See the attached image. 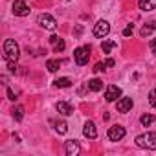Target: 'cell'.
Instances as JSON below:
<instances>
[{
    "mask_svg": "<svg viewBox=\"0 0 156 156\" xmlns=\"http://www.w3.org/2000/svg\"><path fill=\"white\" fill-rule=\"evenodd\" d=\"M136 145L141 149H149V151H156V132H145L140 134L136 138Z\"/></svg>",
    "mask_w": 156,
    "mask_h": 156,
    "instance_id": "cell-1",
    "label": "cell"
},
{
    "mask_svg": "<svg viewBox=\"0 0 156 156\" xmlns=\"http://www.w3.org/2000/svg\"><path fill=\"white\" fill-rule=\"evenodd\" d=\"M53 85L57 88H68V87H72V79L70 77H59V79L53 81Z\"/></svg>",
    "mask_w": 156,
    "mask_h": 156,
    "instance_id": "cell-17",
    "label": "cell"
},
{
    "mask_svg": "<svg viewBox=\"0 0 156 156\" xmlns=\"http://www.w3.org/2000/svg\"><path fill=\"white\" fill-rule=\"evenodd\" d=\"M50 42L53 44V50H55L57 53H61V51H64V48H66V44H64V41H62V39H59L57 35H51V37H50Z\"/></svg>",
    "mask_w": 156,
    "mask_h": 156,
    "instance_id": "cell-13",
    "label": "cell"
},
{
    "mask_svg": "<svg viewBox=\"0 0 156 156\" xmlns=\"http://www.w3.org/2000/svg\"><path fill=\"white\" fill-rule=\"evenodd\" d=\"M132 105H134L132 98H121V99H118V112L127 114V112H130Z\"/></svg>",
    "mask_w": 156,
    "mask_h": 156,
    "instance_id": "cell-10",
    "label": "cell"
},
{
    "mask_svg": "<svg viewBox=\"0 0 156 156\" xmlns=\"http://www.w3.org/2000/svg\"><path fill=\"white\" fill-rule=\"evenodd\" d=\"M8 70H9V73H15L17 72V61H8Z\"/></svg>",
    "mask_w": 156,
    "mask_h": 156,
    "instance_id": "cell-24",
    "label": "cell"
},
{
    "mask_svg": "<svg viewBox=\"0 0 156 156\" xmlns=\"http://www.w3.org/2000/svg\"><path fill=\"white\" fill-rule=\"evenodd\" d=\"M19 55H20L19 44H17L13 39H6V41H4V59H6V61H17Z\"/></svg>",
    "mask_w": 156,
    "mask_h": 156,
    "instance_id": "cell-2",
    "label": "cell"
},
{
    "mask_svg": "<svg viewBox=\"0 0 156 156\" xmlns=\"http://www.w3.org/2000/svg\"><path fill=\"white\" fill-rule=\"evenodd\" d=\"M8 99H11V101H15V99H17V96H15V92H13L11 88H8Z\"/></svg>",
    "mask_w": 156,
    "mask_h": 156,
    "instance_id": "cell-28",
    "label": "cell"
},
{
    "mask_svg": "<svg viewBox=\"0 0 156 156\" xmlns=\"http://www.w3.org/2000/svg\"><path fill=\"white\" fill-rule=\"evenodd\" d=\"M87 87H88V90H92V92H99V90H103V81L98 79V77H94V79H90V81L87 83Z\"/></svg>",
    "mask_w": 156,
    "mask_h": 156,
    "instance_id": "cell-15",
    "label": "cell"
},
{
    "mask_svg": "<svg viewBox=\"0 0 156 156\" xmlns=\"http://www.w3.org/2000/svg\"><path fill=\"white\" fill-rule=\"evenodd\" d=\"M37 24L42 26V28H46V30H51V31L57 28V20H55L51 15H48V13H41V15L37 17Z\"/></svg>",
    "mask_w": 156,
    "mask_h": 156,
    "instance_id": "cell-4",
    "label": "cell"
},
{
    "mask_svg": "<svg viewBox=\"0 0 156 156\" xmlns=\"http://www.w3.org/2000/svg\"><path fill=\"white\" fill-rule=\"evenodd\" d=\"M125 127H121V125H112L110 129H108V140L110 141H119V140H123L125 138Z\"/></svg>",
    "mask_w": 156,
    "mask_h": 156,
    "instance_id": "cell-5",
    "label": "cell"
},
{
    "mask_svg": "<svg viewBox=\"0 0 156 156\" xmlns=\"http://www.w3.org/2000/svg\"><path fill=\"white\" fill-rule=\"evenodd\" d=\"M108 31H110V24H108L107 20H99V22L94 26V35H96V37H99V39L107 37V35H108Z\"/></svg>",
    "mask_w": 156,
    "mask_h": 156,
    "instance_id": "cell-7",
    "label": "cell"
},
{
    "mask_svg": "<svg viewBox=\"0 0 156 156\" xmlns=\"http://www.w3.org/2000/svg\"><path fill=\"white\" fill-rule=\"evenodd\" d=\"M83 134H85L88 140H96V138H98V130H96V125H94V121H87V123H85Z\"/></svg>",
    "mask_w": 156,
    "mask_h": 156,
    "instance_id": "cell-11",
    "label": "cell"
},
{
    "mask_svg": "<svg viewBox=\"0 0 156 156\" xmlns=\"http://www.w3.org/2000/svg\"><path fill=\"white\" fill-rule=\"evenodd\" d=\"M132 33H134V26H132V24H129V26L123 30V35H125V37H130Z\"/></svg>",
    "mask_w": 156,
    "mask_h": 156,
    "instance_id": "cell-25",
    "label": "cell"
},
{
    "mask_svg": "<svg viewBox=\"0 0 156 156\" xmlns=\"http://www.w3.org/2000/svg\"><path fill=\"white\" fill-rule=\"evenodd\" d=\"M51 123L55 125V132H59V134H66V130H68L66 121H51Z\"/></svg>",
    "mask_w": 156,
    "mask_h": 156,
    "instance_id": "cell-20",
    "label": "cell"
},
{
    "mask_svg": "<svg viewBox=\"0 0 156 156\" xmlns=\"http://www.w3.org/2000/svg\"><path fill=\"white\" fill-rule=\"evenodd\" d=\"M140 123H141L143 127H149V125L154 123V116H152V114H143V116L140 118Z\"/></svg>",
    "mask_w": 156,
    "mask_h": 156,
    "instance_id": "cell-22",
    "label": "cell"
},
{
    "mask_svg": "<svg viewBox=\"0 0 156 156\" xmlns=\"http://www.w3.org/2000/svg\"><path fill=\"white\" fill-rule=\"evenodd\" d=\"M105 64H107V66H114V64H116V61H114V59H107V61H105Z\"/></svg>",
    "mask_w": 156,
    "mask_h": 156,
    "instance_id": "cell-29",
    "label": "cell"
},
{
    "mask_svg": "<svg viewBox=\"0 0 156 156\" xmlns=\"http://www.w3.org/2000/svg\"><path fill=\"white\" fill-rule=\"evenodd\" d=\"M13 118H15L17 121H22V118H24V107H22V105H17V107L13 108Z\"/></svg>",
    "mask_w": 156,
    "mask_h": 156,
    "instance_id": "cell-21",
    "label": "cell"
},
{
    "mask_svg": "<svg viewBox=\"0 0 156 156\" xmlns=\"http://www.w3.org/2000/svg\"><path fill=\"white\" fill-rule=\"evenodd\" d=\"M105 68H107V64H105V62H98V64L94 66V72H96V73H99V72H103Z\"/></svg>",
    "mask_w": 156,
    "mask_h": 156,
    "instance_id": "cell-26",
    "label": "cell"
},
{
    "mask_svg": "<svg viewBox=\"0 0 156 156\" xmlns=\"http://www.w3.org/2000/svg\"><path fill=\"white\" fill-rule=\"evenodd\" d=\"M116 46H118V42H116V41H103L101 50H103V53H110Z\"/></svg>",
    "mask_w": 156,
    "mask_h": 156,
    "instance_id": "cell-19",
    "label": "cell"
},
{
    "mask_svg": "<svg viewBox=\"0 0 156 156\" xmlns=\"http://www.w3.org/2000/svg\"><path fill=\"white\" fill-rule=\"evenodd\" d=\"M61 64H62V61H59V59H50V61L46 62V68H48V72H57V70L61 68Z\"/></svg>",
    "mask_w": 156,
    "mask_h": 156,
    "instance_id": "cell-18",
    "label": "cell"
},
{
    "mask_svg": "<svg viewBox=\"0 0 156 156\" xmlns=\"http://www.w3.org/2000/svg\"><path fill=\"white\" fill-rule=\"evenodd\" d=\"M149 46H151V51L156 55V39H151V42H149Z\"/></svg>",
    "mask_w": 156,
    "mask_h": 156,
    "instance_id": "cell-27",
    "label": "cell"
},
{
    "mask_svg": "<svg viewBox=\"0 0 156 156\" xmlns=\"http://www.w3.org/2000/svg\"><path fill=\"white\" fill-rule=\"evenodd\" d=\"M73 59H75V62L79 64V66L87 64L88 59H90V46H79L73 51Z\"/></svg>",
    "mask_w": 156,
    "mask_h": 156,
    "instance_id": "cell-3",
    "label": "cell"
},
{
    "mask_svg": "<svg viewBox=\"0 0 156 156\" xmlns=\"http://www.w3.org/2000/svg\"><path fill=\"white\" fill-rule=\"evenodd\" d=\"M119 96H121V88H119V87H116V85H108V87H107V92H105V99H107L108 103L116 101Z\"/></svg>",
    "mask_w": 156,
    "mask_h": 156,
    "instance_id": "cell-8",
    "label": "cell"
},
{
    "mask_svg": "<svg viewBox=\"0 0 156 156\" xmlns=\"http://www.w3.org/2000/svg\"><path fill=\"white\" fill-rule=\"evenodd\" d=\"M57 112L62 114V116H72L73 114V107L70 103H66V101H59L57 103Z\"/></svg>",
    "mask_w": 156,
    "mask_h": 156,
    "instance_id": "cell-12",
    "label": "cell"
},
{
    "mask_svg": "<svg viewBox=\"0 0 156 156\" xmlns=\"http://www.w3.org/2000/svg\"><path fill=\"white\" fill-rule=\"evenodd\" d=\"M64 147H66V154L68 156H77L81 152V145L77 143L75 140H68V141H64Z\"/></svg>",
    "mask_w": 156,
    "mask_h": 156,
    "instance_id": "cell-9",
    "label": "cell"
},
{
    "mask_svg": "<svg viewBox=\"0 0 156 156\" xmlns=\"http://www.w3.org/2000/svg\"><path fill=\"white\" fill-rule=\"evenodd\" d=\"M13 13L17 17H28L30 15V8L26 4V0H15L13 2Z\"/></svg>",
    "mask_w": 156,
    "mask_h": 156,
    "instance_id": "cell-6",
    "label": "cell"
},
{
    "mask_svg": "<svg viewBox=\"0 0 156 156\" xmlns=\"http://www.w3.org/2000/svg\"><path fill=\"white\" fill-rule=\"evenodd\" d=\"M138 6L141 11H152V9H156V0H140Z\"/></svg>",
    "mask_w": 156,
    "mask_h": 156,
    "instance_id": "cell-14",
    "label": "cell"
},
{
    "mask_svg": "<svg viewBox=\"0 0 156 156\" xmlns=\"http://www.w3.org/2000/svg\"><path fill=\"white\" fill-rule=\"evenodd\" d=\"M154 30H156V22H147V24L140 30V35H141V37H149V35L154 33Z\"/></svg>",
    "mask_w": 156,
    "mask_h": 156,
    "instance_id": "cell-16",
    "label": "cell"
},
{
    "mask_svg": "<svg viewBox=\"0 0 156 156\" xmlns=\"http://www.w3.org/2000/svg\"><path fill=\"white\" fill-rule=\"evenodd\" d=\"M149 103H151V107L156 108V88L151 90V94H149Z\"/></svg>",
    "mask_w": 156,
    "mask_h": 156,
    "instance_id": "cell-23",
    "label": "cell"
}]
</instances>
